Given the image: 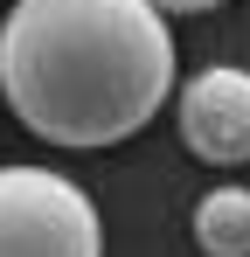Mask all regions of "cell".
Segmentation results:
<instances>
[{"label": "cell", "instance_id": "2", "mask_svg": "<svg viewBox=\"0 0 250 257\" xmlns=\"http://www.w3.org/2000/svg\"><path fill=\"white\" fill-rule=\"evenodd\" d=\"M0 257H104L90 195L56 167H0Z\"/></svg>", "mask_w": 250, "mask_h": 257}, {"label": "cell", "instance_id": "1", "mask_svg": "<svg viewBox=\"0 0 250 257\" xmlns=\"http://www.w3.org/2000/svg\"><path fill=\"white\" fill-rule=\"evenodd\" d=\"M174 90V35L153 0H14L0 97L49 146H118Z\"/></svg>", "mask_w": 250, "mask_h": 257}, {"label": "cell", "instance_id": "4", "mask_svg": "<svg viewBox=\"0 0 250 257\" xmlns=\"http://www.w3.org/2000/svg\"><path fill=\"white\" fill-rule=\"evenodd\" d=\"M195 243L208 257H250V188H208L195 202Z\"/></svg>", "mask_w": 250, "mask_h": 257}, {"label": "cell", "instance_id": "3", "mask_svg": "<svg viewBox=\"0 0 250 257\" xmlns=\"http://www.w3.org/2000/svg\"><path fill=\"white\" fill-rule=\"evenodd\" d=\"M181 139L208 167H243L250 160V70L208 63L181 84Z\"/></svg>", "mask_w": 250, "mask_h": 257}, {"label": "cell", "instance_id": "5", "mask_svg": "<svg viewBox=\"0 0 250 257\" xmlns=\"http://www.w3.org/2000/svg\"><path fill=\"white\" fill-rule=\"evenodd\" d=\"M160 14H208V7H222V0H153Z\"/></svg>", "mask_w": 250, "mask_h": 257}]
</instances>
